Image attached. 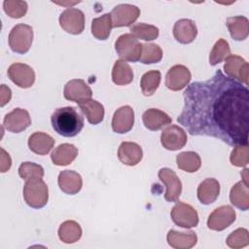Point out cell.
I'll list each match as a JSON object with an SVG mask.
<instances>
[{"label": "cell", "mask_w": 249, "mask_h": 249, "mask_svg": "<svg viewBox=\"0 0 249 249\" xmlns=\"http://www.w3.org/2000/svg\"><path fill=\"white\" fill-rule=\"evenodd\" d=\"M170 216L174 224L184 229H191L198 224L196 210L192 205L183 201L176 202L170 212Z\"/></svg>", "instance_id": "cell-6"}, {"label": "cell", "mask_w": 249, "mask_h": 249, "mask_svg": "<svg viewBox=\"0 0 249 249\" xmlns=\"http://www.w3.org/2000/svg\"><path fill=\"white\" fill-rule=\"evenodd\" d=\"M78 156V149L69 143H63L57 146L52 153L51 159L55 165H67L71 163Z\"/></svg>", "instance_id": "cell-26"}, {"label": "cell", "mask_w": 249, "mask_h": 249, "mask_svg": "<svg viewBox=\"0 0 249 249\" xmlns=\"http://www.w3.org/2000/svg\"><path fill=\"white\" fill-rule=\"evenodd\" d=\"M113 27L112 18L110 14L93 18L91 21V34L98 40H106L110 36Z\"/></svg>", "instance_id": "cell-32"}, {"label": "cell", "mask_w": 249, "mask_h": 249, "mask_svg": "<svg viewBox=\"0 0 249 249\" xmlns=\"http://www.w3.org/2000/svg\"><path fill=\"white\" fill-rule=\"evenodd\" d=\"M33 41V29L30 25L19 23L15 25L9 34V46L17 53H26Z\"/></svg>", "instance_id": "cell-4"}, {"label": "cell", "mask_w": 249, "mask_h": 249, "mask_svg": "<svg viewBox=\"0 0 249 249\" xmlns=\"http://www.w3.org/2000/svg\"><path fill=\"white\" fill-rule=\"evenodd\" d=\"M241 177L243 178V182L248 185V168H245L242 172H241Z\"/></svg>", "instance_id": "cell-43"}, {"label": "cell", "mask_w": 249, "mask_h": 249, "mask_svg": "<svg viewBox=\"0 0 249 249\" xmlns=\"http://www.w3.org/2000/svg\"><path fill=\"white\" fill-rule=\"evenodd\" d=\"M227 26L232 39L243 41L249 34V20L246 17L235 16L227 18Z\"/></svg>", "instance_id": "cell-25"}, {"label": "cell", "mask_w": 249, "mask_h": 249, "mask_svg": "<svg viewBox=\"0 0 249 249\" xmlns=\"http://www.w3.org/2000/svg\"><path fill=\"white\" fill-rule=\"evenodd\" d=\"M53 128L64 137L76 136L84 127V119L75 107H60L54 110L51 118Z\"/></svg>", "instance_id": "cell-2"}, {"label": "cell", "mask_w": 249, "mask_h": 249, "mask_svg": "<svg viewBox=\"0 0 249 249\" xmlns=\"http://www.w3.org/2000/svg\"><path fill=\"white\" fill-rule=\"evenodd\" d=\"M27 3L25 1L5 0L3 2V9L5 13L13 18H20L27 12Z\"/></svg>", "instance_id": "cell-38"}, {"label": "cell", "mask_w": 249, "mask_h": 249, "mask_svg": "<svg viewBox=\"0 0 249 249\" xmlns=\"http://www.w3.org/2000/svg\"><path fill=\"white\" fill-rule=\"evenodd\" d=\"M0 153H1V164H0V170L1 172H6L10 169L11 165H12V160L10 155L3 149H0Z\"/></svg>", "instance_id": "cell-41"}, {"label": "cell", "mask_w": 249, "mask_h": 249, "mask_svg": "<svg viewBox=\"0 0 249 249\" xmlns=\"http://www.w3.org/2000/svg\"><path fill=\"white\" fill-rule=\"evenodd\" d=\"M177 121L192 135L219 138L231 146L248 145L249 90L221 70L191 84L183 93Z\"/></svg>", "instance_id": "cell-1"}, {"label": "cell", "mask_w": 249, "mask_h": 249, "mask_svg": "<svg viewBox=\"0 0 249 249\" xmlns=\"http://www.w3.org/2000/svg\"><path fill=\"white\" fill-rule=\"evenodd\" d=\"M235 211L231 206H220L209 215L207 219V227L212 231H224L235 221Z\"/></svg>", "instance_id": "cell-10"}, {"label": "cell", "mask_w": 249, "mask_h": 249, "mask_svg": "<svg viewBox=\"0 0 249 249\" xmlns=\"http://www.w3.org/2000/svg\"><path fill=\"white\" fill-rule=\"evenodd\" d=\"M18 175L26 180L30 179H37V178H43L44 176V168L34 162L25 161L22 162L18 167Z\"/></svg>", "instance_id": "cell-37"}, {"label": "cell", "mask_w": 249, "mask_h": 249, "mask_svg": "<svg viewBox=\"0 0 249 249\" xmlns=\"http://www.w3.org/2000/svg\"><path fill=\"white\" fill-rule=\"evenodd\" d=\"M162 58V51L157 44H142V52L139 61L143 64L160 62Z\"/></svg>", "instance_id": "cell-34"}, {"label": "cell", "mask_w": 249, "mask_h": 249, "mask_svg": "<svg viewBox=\"0 0 249 249\" xmlns=\"http://www.w3.org/2000/svg\"><path fill=\"white\" fill-rule=\"evenodd\" d=\"M224 71L228 77L248 86L249 65L248 62L239 55L230 54L225 59Z\"/></svg>", "instance_id": "cell-7"}, {"label": "cell", "mask_w": 249, "mask_h": 249, "mask_svg": "<svg viewBox=\"0 0 249 249\" xmlns=\"http://www.w3.org/2000/svg\"><path fill=\"white\" fill-rule=\"evenodd\" d=\"M230 160L232 165L241 167L249 163V148L248 145H237L231 151Z\"/></svg>", "instance_id": "cell-40"}, {"label": "cell", "mask_w": 249, "mask_h": 249, "mask_svg": "<svg viewBox=\"0 0 249 249\" xmlns=\"http://www.w3.org/2000/svg\"><path fill=\"white\" fill-rule=\"evenodd\" d=\"M142 121L144 125L150 130H159L172 122L166 113L155 108L146 110L142 115Z\"/></svg>", "instance_id": "cell-21"}, {"label": "cell", "mask_w": 249, "mask_h": 249, "mask_svg": "<svg viewBox=\"0 0 249 249\" xmlns=\"http://www.w3.org/2000/svg\"><path fill=\"white\" fill-rule=\"evenodd\" d=\"M176 163L178 168L193 173L197 171L201 165V160L197 153L196 152H182L176 157Z\"/></svg>", "instance_id": "cell-31"}, {"label": "cell", "mask_w": 249, "mask_h": 249, "mask_svg": "<svg viewBox=\"0 0 249 249\" xmlns=\"http://www.w3.org/2000/svg\"><path fill=\"white\" fill-rule=\"evenodd\" d=\"M80 110L86 115L91 124H98L104 119V107L94 99H88L78 104Z\"/></svg>", "instance_id": "cell-27"}, {"label": "cell", "mask_w": 249, "mask_h": 249, "mask_svg": "<svg viewBox=\"0 0 249 249\" xmlns=\"http://www.w3.org/2000/svg\"><path fill=\"white\" fill-rule=\"evenodd\" d=\"M59 189L67 195L78 194L83 186L81 175L73 170H62L58 175Z\"/></svg>", "instance_id": "cell-19"}, {"label": "cell", "mask_w": 249, "mask_h": 249, "mask_svg": "<svg viewBox=\"0 0 249 249\" xmlns=\"http://www.w3.org/2000/svg\"><path fill=\"white\" fill-rule=\"evenodd\" d=\"M231 54V49L229 43L224 39H219L213 46L209 54V63L211 65H217L222 62Z\"/></svg>", "instance_id": "cell-36"}, {"label": "cell", "mask_w": 249, "mask_h": 249, "mask_svg": "<svg viewBox=\"0 0 249 249\" xmlns=\"http://www.w3.org/2000/svg\"><path fill=\"white\" fill-rule=\"evenodd\" d=\"M59 24L67 33L78 35L85 28V15L76 8H67L59 16Z\"/></svg>", "instance_id": "cell-8"}, {"label": "cell", "mask_w": 249, "mask_h": 249, "mask_svg": "<svg viewBox=\"0 0 249 249\" xmlns=\"http://www.w3.org/2000/svg\"><path fill=\"white\" fill-rule=\"evenodd\" d=\"M31 124V118L25 109L16 108L8 113L3 121L4 127L11 132L18 133Z\"/></svg>", "instance_id": "cell-16"}, {"label": "cell", "mask_w": 249, "mask_h": 249, "mask_svg": "<svg viewBox=\"0 0 249 249\" xmlns=\"http://www.w3.org/2000/svg\"><path fill=\"white\" fill-rule=\"evenodd\" d=\"M23 198L32 208L44 207L49 199V189L42 178L26 180L23 187Z\"/></svg>", "instance_id": "cell-3"}, {"label": "cell", "mask_w": 249, "mask_h": 249, "mask_svg": "<svg viewBox=\"0 0 249 249\" xmlns=\"http://www.w3.org/2000/svg\"><path fill=\"white\" fill-rule=\"evenodd\" d=\"M134 124V111L128 106H122L117 109L112 119V129L117 133L128 132Z\"/></svg>", "instance_id": "cell-17"}, {"label": "cell", "mask_w": 249, "mask_h": 249, "mask_svg": "<svg viewBox=\"0 0 249 249\" xmlns=\"http://www.w3.org/2000/svg\"><path fill=\"white\" fill-rule=\"evenodd\" d=\"M197 35L196 23L189 18H181L177 20L173 26V36L181 44L192 43Z\"/></svg>", "instance_id": "cell-18"}, {"label": "cell", "mask_w": 249, "mask_h": 249, "mask_svg": "<svg viewBox=\"0 0 249 249\" xmlns=\"http://www.w3.org/2000/svg\"><path fill=\"white\" fill-rule=\"evenodd\" d=\"M143 157L142 148L134 142H123L118 150L119 160L125 165L133 166L140 162Z\"/></svg>", "instance_id": "cell-20"}, {"label": "cell", "mask_w": 249, "mask_h": 249, "mask_svg": "<svg viewBox=\"0 0 249 249\" xmlns=\"http://www.w3.org/2000/svg\"><path fill=\"white\" fill-rule=\"evenodd\" d=\"M0 106L3 107L5 104H7L12 97V91L10 88H8L6 85H1L0 89Z\"/></svg>", "instance_id": "cell-42"}, {"label": "cell", "mask_w": 249, "mask_h": 249, "mask_svg": "<svg viewBox=\"0 0 249 249\" xmlns=\"http://www.w3.org/2000/svg\"><path fill=\"white\" fill-rule=\"evenodd\" d=\"M8 77L10 80L21 89L30 88L35 82V72L27 64L16 62L8 68Z\"/></svg>", "instance_id": "cell-11"}, {"label": "cell", "mask_w": 249, "mask_h": 249, "mask_svg": "<svg viewBox=\"0 0 249 249\" xmlns=\"http://www.w3.org/2000/svg\"><path fill=\"white\" fill-rule=\"evenodd\" d=\"M160 72L158 70H151L146 72L142 76L140 82L142 93L146 96L153 95L160 86Z\"/></svg>", "instance_id": "cell-33"}, {"label": "cell", "mask_w": 249, "mask_h": 249, "mask_svg": "<svg viewBox=\"0 0 249 249\" xmlns=\"http://www.w3.org/2000/svg\"><path fill=\"white\" fill-rule=\"evenodd\" d=\"M131 34L136 38L145 40V41H153L159 36V28L152 24L147 23H136L130 27Z\"/></svg>", "instance_id": "cell-35"}, {"label": "cell", "mask_w": 249, "mask_h": 249, "mask_svg": "<svg viewBox=\"0 0 249 249\" xmlns=\"http://www.w3.org/2000/svg\"><path fill=\"white\" fill-rule=\"evenodd\" d=\"M229 247L233 249H239L249 244V232L246 229L239 228L233 231L226 240Z\"/></svg>", "instance_id": "cell-39"}, {"label": "cell", "mask_w": 249, "mask_h": 249, "mask_svg": "<svg viewBox=\"0 0 249 249\" xmlns=\"http://www.w3.org/2000/svg\"><path fill=\"white\" fill-rule=\"evenodd\" d=\"M82 236L81 226L72 220L63 222L58 228V237L59 239L67 244L74 243L78 241Z\"/></svg>", "instance_id": "cell-29"}, {"label": "cell", "mask_w": 249, "mask_h": 249, "mask_svg": "<svg viewBox=\"0 0 249 249\" xmlns=\"http://www.w3.org/2000/svg\"><path fill=\"white\" fill-rule=\"evenodd\" d=\"M220 184L214 178L203 180L197 187V198L205 205L213 203L219 196Z\"/></svg>", "instance_id": "cell-22"}, {"label": "cell", "mask_w": 249, "mask_h": 249, "mask_svg": "<svg viewBox=\"0 0 249 249\" xmlns=\"http://www.w3.org/2000/svg\"><path fill=\"white\" fill-rule=\"evenodd\" d=\"M192 75L190 70L181 64L172 66L166 73L165 76V86L167 89L177 91L186 88L190 81Z\"/></svg>", "instance_id": "cell-14"}, {"label": "cell", "mask_w": 249, "mask_h": 249, "mask_svg": "<svg viewBox=\"0 0 249 249\" xmlns=\"http://www.w3.org/2000/svg\"><path fill=\"white\" fill-rule=\"evenodd\" d=\"M168 244L176 249H190L197 242V236L194 231L179 232L170 230L166 235Z\"/></svg>", "instance_id": "cell-24"}, {"label": "cell", "mask_w": 249, "mask_h": 249, "mask_svg": "<svg viewBox=\"0 0 249 249\" xmlns=\"http://www.w3.org/2000/svg\"><path fill=\"white\" fill-rule=\"evenodd\" d=\"M110 16L113 27L130 26L140 16V10L131 4H120L113 8Z\"/></svg>", "instance_id": "cell-9"}, {"label": "cell", "mask_w": 249, "mask_h": 249, "mask_svg": "<svg viewBox=\"0 0 249 249\" xmlns=\"http://www.w3.org/2000/svg\"><path fill=\"white\" fill-rule=\"evenodd\" d=\"M63 94L65 99L77 102L78 104L91 98V89L82 79H74L66 83Z\"/></svg>", "instance_id": "cell-15"}, {"label": "cell", "mask_w": 249, "mask_h": 249, "mask_svg": "<svg viewBox=\"0 0 249 249\" xmlns=\"http://www.w3.org/2000/svg\"><path fill=\"white\" fill-rule=\"evenodd\" d=\"M159 178L166 187L164 198L166 201L173 202L178 199L182 193V183L176 173L167 167H163L159 171Z\"/></svg>", "instance_id": "cell-13"}, {"label": "cell", "mask_w": 249, "mask_h": 249, "mask_svg": "<svg viewBox=\"0 0 249 249\" xmlns=\"http://www.w3.org/2000/svg\"><path fill=\"white\" fill-rule=\"evenodd\" d=\"M53 145L54 139L45 132H34L28 138L29 149L37 155H47L53 149Z\"/></svg>", "instance_id": "cell-23"}, {"label": "cell", "mask_w": 249, "mask_h": 249, "mask_svg": "<svg viewBox=\"0 0 249 249\" xmlns=\"http://www.w3.org/2000/svg\"><path fill=\"white\" fill-rule=\"evenodd\" d=\"M133 80V71L131 67L122 59L116 60L112 70V81L118 86L128 85Z\"/></svg>", "instance_id": "cell-30"}, {"label": "cell", "mask_w": 249, "mask_h": 249, "mask_svg": "<svg viewBox=\"0 0 249 249\" xmlns=\"http://www.w3.org/2000/svg\"><path fill=\"white\" fill-rule=\"evenodd\" d=\"M115 50L122 60L136 62L141 56L142 44L131 33H125L117 39Z\"/></svg>", "instance_id": "cell-5"}, {"label": "cell", "mask_w": 249, "mask_h": 249, "mask_svg": "<svg viewBox=\"0 0 249 249\" xmlns=\"http://www.w3.org/2000/svg\"><path fill=\"white\" fill-rule=\"evenodd\" d=\"M230 200L231 204L242 211H246L249 208V189L243 181L237 182L230 193Z\"/></svg>", "instance_id": "cell-28"}, {"label": "cell", "mask_w": 249, "mask_h": 249, "mask_svg": "<svg viewBox=\"0 0 249 249\" xmlns=\"http://www.w3.org/2000/svg\"><path fill=\"white\" fill-rule=\"evenodd\" d=\"M160 143L166 150H180L187 143V133L182 127L176 124H171L162 130Z\"/></svg>", "instance_id": "cell-12"}]
</instances>
